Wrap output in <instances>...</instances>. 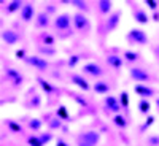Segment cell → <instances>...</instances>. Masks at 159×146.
Returning a JSON list of instances; mask_svg holds the SVG:
<instances>
[{
    "label": "cell",
    "instance_id": "obj_1",
    "mask_svg": "<svg viewBox=\"0 0 159 146\" xmlns=\"http://www.w3.org/2000/svg\"><path fill=\"white\" fill-rule=\"evenodd\" d=\"M100 141V134L97 130H86L76 138V146H97Z\"/></svg>",
    "mask_w": 159,
    "mask_h": 146
},
{
    "label": "cell",
    "instance_id": "obj_2",
    "mask_svg": "<svg viewBox=\"0 0 159 146\" xmlns=\"http://www.w3.org/2000/svg\"><path fill=\"white\" fill-rule=\"evenodd\" d=\"M126 38H127V42L132 43V45H140V46L148 45V35H147V32L142 30V29H137V27L130 29L127 32Z\"/></svg>",
    "mask_w": 159,
    "mask_h": 146
},
{
    "label": "cell",
    "instance_id": "obj_3",
    "mask_svg": "<svg viewBox=\"0 0 159 146\" xmlns=\"http://www.w3.org/2000/svg\"><path fill=\"white\" fill-rule=\"evenodd\" d=\"M72 22H73V16H70L69 13H61V15H57L54 18V22H52V25H54L56 30H70L72 27Z\"/></svg>",
    "mask_w": 159,
    "mask_h": 146
},
{
    "label": "cell",
    "instance_id": "obj_4",
    "mask_svg": "<svg viewBox=\"0 0 159 146\" xmlns=\"http://www.w3.org/2000/svg\"><path fill=\"white\" fill-rule=\"evenodd\" d=\"M129 76L134 79V81H137L139 84H143V83H148L150 79H151V76H150V73L145 70V69H142V67H132L130 70H129Z\"/></svg>",
    "mask_w": 159,
    "mask_h": 146
},
{
    "label": "cell",
    "instance_id": "obj_5",
    "mask_svg": "<svg viewBox=\"0 0 159 146\" xmlns=\"http://www.w3.org/2000/svg\"><path fill=\"white\" fill-rule=\"evenodd\" d=\"M27 65H32V67H35L38 72H46L48 70V62L45 57L42 56H27L24 60Z\"/></svg>",
    "mask_w": 159,
    "mask_h": 146
},
{
    "label": "cell",
    "instance_id": "obj_6",
    "mask_svg": "<svg viewBox=\"0 0 159 146\" xmlns=\"http://www.w3.org/2000/svg\"><path fill=\"white\" fill-rule=\"evenodd\" d=\"M2 40H3V43L7 46H15L21 40V35L13 29H3L2 30Z\"/></svg>",
    "mask_w": 159,
    "mask_h": 146
},
{
    "label": "cell",
    "instance_id": "obj_7",
    "mask_svg": "<svg viewBox=\"0 0 159 146\" xmlns=\"http://www.w3.org/2000/svg\"><path fill=\"white\" fill-rule=\"evenodd\" d=\"M121 16H123V11L121 10H116V11H113L111 15L108 16V19H107V24H105V30H107L108 33H111L118 25H119V21H121Z\"/></svg>",
    "mask_w": 159,
    "mask_h": 146
},
{
    "label": "cell",
    "instance_id": "obj_8",
    "mask_svg": "<svg viewBox=\"0 0 159 146\" xmlns=\"http://www.w3.org/2000/svg\"><path fill=\"white\" fill-rule=\"evenodd\" d=\"M83 73L88 76H92V78H99L103 75V69L96 62H88L83 65Z\"/></svg>",
    "mask_w": 159,
    "mask_h": 146
},
{
    "label": "cell",
    "instance_id": "obj_9",
    "mask_svg": "<svg viewBox=\"0 0 159 146\" xmlns=\"http://www.w3.org/2000/svg\"><path fill=\"white\" fill-rule=\"evenodd\" d=\"M5 78L8 79V81H11L15 87H19V86L24 83L22 75H21L19 70H16V69H7V70H5Z\"/></svg>",
    "mask_w": 159,
    "mask_h": 146
},
{
    "label": "cell",
    "instance_id": "obj_10",
    "mask_svg": "<svg viewBox=\"0 0 159 146\" xmlns=\"http://www.w3.org/2000/svg\"><path fill=\"white\" fill-rule=\"evenodd\" d=\"M35 5L34 3H24L22 10H21V19L24 22H30L32 19H35Z\"/></svg>",
    "mask_w": 159,
    "mask_h": 146
},
{
    "label": "cell",
    "instance_id": "obj_11",
    "mask_svg": "<svg viewBox=\"0 0 159 146\" xmlns=\"http://www.w3.org/2000/svg\"><path fill=\"white\" fill-rule=\"evenodd\" d=\"M70 83L75 84L76 87H80L81 91H84V92L91 89V84L88 83V79L83 78V75H78V73H72L70 75Z\"/></svg>",
    "mask_w": 159,
    "mask_h": 146
},
{
    "label": "cell",
    "instance_id": "obj_12",
    "mask_svg": "<svg viewBox=\"0 0 159 146\" xmlns=\"http://www.w3.org/2000/svg\"><path fill=\"white\" fill-rule=\"evenodd\" d=\"M132 18H134L135 22H139V24H142V25L150 22V16L147 15V11L142 10V8H139L137 5H134V8H132Z\"/></svg>",
    "mask_w": 159,
    "mask_h": 146
},
{
    "label": "cell",
    "instance_id": "obj_13",
    "mask_svg": "<svg viewBox=\"0 0 159 146\" xmlns=\"http://www.w3.org/2000/svg\"><path fill=\"white\" fill-rule=\"evenodd\" d=\"M105 107H107L108 111H113L116 114H119V111H121V103H119V100L113 95H107L105 97Z\"/></svg>",
    "mask_w": 159,
    "mask_h": 146
},
{
    "label": "cell",
    "instance_id": "obj_14",
    "mask_svg": "<svg viewBox=\"0 0 159 146\" xmlns=\"http://www.w3.org/2000/svg\"><path fill=\"white\" fill-rule=\"evenodd\" d=\"M134 91H135V94L140 95L142 99H150V97L154 95V89H151L147 84H135L134 86Z\"/></svg>",
    "mask_w": 159,
    "mask_h": 146
},
{
    "label": "cell",
    "instance_id": "obj_15",
    "mask_svg": "<svg viewBox=\"0 0 159 146\" xmlns=\"http://www.w3.org/2000/svg\"><path fill=\"white\" fill-rule=\"evenodd\" d=\"M73 24H75L76 30H86L88 25H89V21L83 13H75L73 15Z\"/></svg>",
    "mask_w": 159,
    "mask_h": 146
},
{
    "label": "cell",
    "instance_id": "obj_16",
    "mask_svg": "<svg viewBox=\"0 0 159 146\" xmlns=\"http://www.w3.org/2000/svg\"><path fill=\"white\" fill-rule=\"evenodd\" d=\"M107 64L115 70H121L123 65H124V59L119 54H108L107 56Z\"/></svg>",
    "mask_w": 159,
    "mask_h": 146
},
{
    "label": "cell",
    "instance_id": "obj_17",
    "mask_svg": "<svg viewBox=\"0 0 159 146\" xmlns=\"http://www.w3.org/2000/svg\"><path fill=\"white\" fill-rule=\"evenodd\" d=\"M92 91L99 95H107V94H110V84L107 81H103V79H99L92 86Z\"/></svg>",
    "mask_w": 159,
    "mask_h": 146
},
{
    "label": "cell",
    "instance_id": "obj_18",
    "mask_svg": "<svg viewBox=\"0 0 159 146\" xmlns=\"http://www.w3.org/2000/svg\"><path fill=\"white\" fill-rule=\"evenodd\" d=\"M35 24H37V27L40 29H46L48 25H49V15H46V13H38L37 18H35Z\"/></svg>",
    "mask_w": 159,
    "mask_h": 146
},
{
    "label": "cell",
    "instance_id": "obj_19",
    "mask_svg": "<svg viewBox=\"0 0 159 146\" xmlns=\"http://www.w3.org/2000/svg\"><path fill=\"white\" fill-rule=\"evenodd\" d=\"M37 83H38V86H40V87H42V89L45 91V94H46V95L52 94V92H57V89H56L54 86H52L51 83H48L46 79H43V78H40V76L37 78Z\"/></svg>",
    "mask_w": 159,
    "mask_h": 146
},
{
    "label": "cell",
    "instance_id": "obj_20",
    "mask_svg": "<svg viewBox=\"0 0 159 146\" xmlns=\"http://www.w3.org/2000/svg\"><path fill=\"white\" fill-rule=\"evenodd\" d=\"M22 7H24V3L21 2V0H13V2L7 3L5 13H7V15H13V13H16V11H21Z\"/></svg>",
    "mask_w": 159,
    "mask_h": 146
},
{
    "label": "cell",
    "instance_id": "obj_21",
    "mask_svg": "<svg viewBox=\"0 0 159 146\" xmlns=\"http://www.w3.org/2000/svg\"><path fill=\"white\" fill-rule=\"evenodd\" d=\"M97 7H99V11L102 13V15H108L110 16V11H111L113 3L110 2V0H99Z\"/></svg>",
    "mask_w": 159,
    "mask_h": 146
},
{
    "label": "cell",
    "instance_id": "obj_22",
    "mask_svg": "<svg viewBox=\"0 0 159 146\" xmlns=\"http://www.w3.org/2000/svg\"><path fill=\"white\" fill-rule=\"evenodd\" d=\"M56 117H59L61 121H65V122H70V114H69V110L65 105H59V108L56 110Z\"/></svg>",
    "mask_w": 159,
    "mask_h": 146
},
{
    "label": "cell",
    "instance_id": "obj_23",
    "mask_svg": "<svg viewBox=\"0 0 159 146\" xmlns=\"http://www.w3.org/2000/svg\"><path fill=\"white\" fill-rule=\"evenodd\" d=\"M5 124L10 129L11 134H21L22 132V126L19 122H16V121H13V119H5Z\"/></svg>",
    "mask_w": 159,
    "mask_h": 146
},
{
    "label": "cell",
    "instance_id": "obj_24",
    "mask_svg": "<svg viewBox=\"0 0 159 146\" xmlns=\"http://www.w3.org/2000/svg\"><path fill=\"white\" fill-rule=\"evenodd\" d=\"M150 111H151V103H150V100L142 99V100L139 102V113H140V114H148Z\"/></svg>",
    "mask_w": 159,
    "mask_h": 146
},
{
    "label": "cell",
    "instance_id": "obj_25",
    "mask_svg": "<svg viewBox=\"0 0 159 146\" xmlns=\"http://www.w3.org/2000/svg\"><path fill=\"white\" fill-rule=\"evenodd\" d=\"M113 124H115L116 127H119V129H126V127H127V119H126L123 114H115Z\"/></svg>",
    "mask_w": 159,
    "mask_h": 146
},
{
    "label": "cell",
    "instance_id": "obj_26",
    "mask_svg": "<svg viewBox=\"0 0 159 146\" xmlns=\"http://www.w3.org/2000/svg\"><path fill=\"white\" fill-rule=\"evenodd\" d=\"M42 42H43V45H45V46H49V48H52V46L56 45V40H54V37L49 35V33H46V32L42 35Z\"/></svg>",
    "mask_w": 159,
    "mask_h": 146
},
{
    "label": "cell",
    "instance_id": "obj_27",
    "mask_svg": "<svg viewBox=\"0 0 159 146\" xmlns=\"http://www.w3.org/2000/svg\"><path fill=\"white\" fill-rule=\"evenodd\" d=\"M48 126H49V130H61L64 126H62V121L59 117H52L51 121H48Z\"/></svg>",
    "mask_w": 159,
    "mask_h": 146
},
{
    "label": "cell",
    "instance_id": "obj_28",
    "mask_svg": "<svg viewBox=\"0 0 159 146\" xmlns=\"http://www.w3.org/2000/svg\"><path fill=\"white\" fill-rule=\"evenodd\" d=\"M123 57H124V60H127V62H137V60H139V52H134V51H124Z\"/></svg>",
    "mask_w": 159,
    "mask_h": 146
},
{
    "label": "cell",
    "instance_id": "obj_29",
    "mask_svg": "<svg viewBox=\"0 0 159 146\" xmlns=\"http://www.w3.org/2000/svg\"><path fill=\"white\" fill-rule=\"evenodd\" d=\"M38 52H40V54H43V56L51 57V56L56 54V49L54 48H49V46H38Z\"/></svg>",
    "mask_w": 159,
    "mask_h": 146
},
{
    "label": "cell",
    "instance_id": "obj_30",
    "mask_svg": "<svg viewBox=\"0 0 159 146\" xmlns=\"http://www.w3.org/2000/svg\"><path fill=\"white\" fill-rule=\"evenodd\" d=\"M70 97L80 105V107H88V102H86V99L83 97V95H80V94H75V92H70Z\"/></svg>",
    "mask_w": 159,
    "mask_h": 146
},
{
    "label": "cell",
    "instance_id": "obj_31",
    "mask_svg": "<svg viewBox=\"0 0 159 146\" xmlns=\"http://www.w3.org/2000/svg\"><path fill=\"white\" fill-rule=\"evenodd\" d=\"M42 121H40V119L38 117H34V119H30V121H29V129L30 130H34V132H38L40 129H42Z\"/></svg>",
    "mask_w": 159,
    "mask_h": 146
},
{
    "label": "cell",
    "instance_id": "obj_32",
    "mask_svg": "<svg viewBox=\"0 0 159 146\" xmlns=\"http://www.w3.org/2000/svg\"><path fill=\"white\" fill-rule=\"evenodd\" d=\"M119 103H121V107H123L124 110L129 108V94H127L126 91H123L121 94H119Z\"/></svg>",
    "mask_w": 159,
    "mask_h": 146
},
{
    "label": "cell",
    "instance_id": "obj_33",
    "mask_svg": "<svg viewBox=\"0 0 159 146\" xmlns=\"http://www.w3.org/2000/svg\"><path fill=\"white\" fill-rule=\"evenodd\" d=\"M81 60V56L80 54H73V56H70L69 57V60H67V65H69V69H75L76 65H78V62Z\"/></svg>",
    "mask_w": 159,
    "mask_h": 146
},
{
    "label": "cell",
    "instance_id": "obj_34",
    "mask_svg": "<svg viewBox=\"0 0 159 146\" xmlns=\"http://www.w3.org/2000/svg\"><path fill=\"white\" fill-rule=\"evenodd\" d=\"M38 138L42 140V143H43V146H46L51 140H52V134H51V130H48V132H43V134H40L38 135Z\"/></svg>",
    "mask_w": 159,
    "mask_h": 146
},
{
    "label": "cell",
    "instance_id": "obj_35",
    "mask_svg": "<svg viewBox=\"0 0 159 146\" xmlns=\"http://www.w3.org/2000/svg\"><path fill=\"white\" fill-rule=\"evenodd\" d=\"M70 5H73V7H75V8H78V10H83V11H88V10H89L88 3H86V2H83V0H72Z\"/></svg>",
    "mask_w": 159,
    "mask_h": 146
},
{
    "label": "cell",
    "instance_id": "obj_36",
    "mask_svg": "<svg viewBox=\"0 0 159 146\" xmlns=\"http://www.w3.org/2000/svg\"><path fill=\"white\" fill-rule=\"evenodd\" d=\"M154 121H156L154 116H148V117H147V121H145V122L142 124V127H140V132H142V134H143L145 130H148V129L154 124Z\"/></svg>",
    "mask_w": 159,
    "mask_h": 146
},
{
    "label": "cell",
    "instance_id": "obj_37",
    "mask_svg": "<svg viewBox=\"0 0 159 146\" xmlns=\"http://www.w3.org/2000/svg\"><path fill=\"white\" fill-rule=\"evenodd\" d=\"M27 143H29V146H43L42 140L38 138V135H30L27 138Z\"/></svg>",
    "mask_w": 159,
    "mask_h": 146
},
{
    "label": "cell",
    "instance_id": "obj_38",
    "mask_svg": "<svg viewBox=\"0 0 159 146\" xmlns=\"http://www.w3.org/2000/svg\"><path fill=\"white\" fill-rule=\"evenodd\" d=\"M40 105H42V97L37 94V95H34L32 100H30V108H32V110H37V108H40Z\"/></svg>",
    "mask_w": 159,
    "mask_h": 146
},
{
    "label": "cell",
    "instance_id": "obj_39",
    "mask_svg": "<svg viewBox=\"0 0 159 146\" xmlns=\"http://www.w3.org/2000/svg\"><path fill=\"white\" fill-rule=\"evenodd\" d=\"M143 3L147 5L151 11H156V10H157V7H159V2H156V0H145Z\"/></svg>",
    "mask_w": 159,
    "mask_h": 146
},
{
    "label": "cell",
    "instance_id": "obj_40",
    "mask_svg": "<svg viewBox=\"0 0 159 146\" xmlns=\"http://www.w3.org/2000/svg\"><path fill=\"white\" fill-rule=\"evenodd\" d=\"M147 143L150 146H159V135H151L147 138Z\"/></svg>",
    "mask_w": 159,
    "mask_h": 146
},
{
    "label": "cell",
    "instance_id": "obj_41",
    "mask_svg": "<svg viewBox=\"0 0 159 146\" xmlns=\"http://www.w3.org/2000/svg\"><path fill=\"white\" fill-rule=\"evenodd\" d=\"M15 56H16L18 60H25V57H27V56H25V51H24V49H18Z\"/></svg>",
    "mask_w": 159,
    "mask_h": 146
},
{
    "label": "cell",
    "instance_id": "obj_42",
    "mask_svg": "<svg viewBox=\"0 0 159 146\" xmlns=\"http://www.w3.org/2000/svg\"><path fill=\"white\" fill-rule=\"evenodd\" d=\"M56 11V5H46V15H51V13H54Z\"/></svg>",
    "mask_w": 159,
    "mask_h": 146
},
{
    "label": "cell",
    "instance_id": "obj_43",
    "mask_svg": "<svg viewBox=\"0 0 159 146\" xmlns=\"http://www.w3.org/2000/svg\"><path fill=\"white\" fill-rule=\"evenodd\" d=\"M56 146H70L67 141H64L62 138H57V141H56Z\"/></svg>",
    "mask_w": 159,
    "mask_h": 146
},
{
    "label": "cell",
    "instance_id": "obj_44",
    "mask_svg": "<svg viewBox=\"0 0 159 146\" xmlns=\"http://www.w3.org/2000/svg\"><path fill=\"white\" fill-rule=\"evenodd\" d=\"M153 21L159 22V13H157V11H154V13H153Z\"/></svg>",
    "mask_w": 159,
    "mask_h": 146
},
{
    "label": "cell",
    "instance_id": "obj_45",
    "mask_svg": "<svg viewBox=\"0 0 159 146\" xmlns=\"http://www.w3.org/2000/svg\"><path fill=\"white\" fill-rule=\"evenodd\" d=\"M156 105H157V107H159V99H157V100H156Z\"/></svg>",
    "mask_w": 159,
    "mask_h": 146
}]
</instances>
